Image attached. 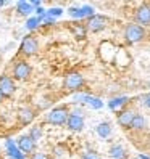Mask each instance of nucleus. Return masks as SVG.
<instances>
[{
	"mask_svg": "<svg viewBox=\"0 0 150 159\" xmlns=\"http://www.w3.org/2000/svg\"><path fill=\"white\" fill-rule=\"evenodd\" d=\"M68 117H70V114L65 108H55L45 116V120L53 125H63L68 122Z\"/></svg>",
	"mask_w": 150,
	"mask_h": 159,
	"instance_id": "1",
	"label": "nucleus"
},
{
	"mask_svg": "<svg viewBox=\"0 0 150 159\" xmlns=\"http://www.w3.org/2000/svg\"><path fill=\"white\" fill-rule=\"evenodd\" d=\"M124 37H126L128 42L136 43V42L142 40L145 37V29L139 24H128L124 27Z\"/></svg>",
	"mask_w": 150,
	"mask_h": 159,
	"instance_id": "2",
	"label": "nucleus"
},
{
	"mask_svg": "<svg viewBox=\"0 0 150 159\" xmlns=\"http://www.w3.org/2000/svg\"><path fill=\"white\" fill-rule=\"evenodd\" d=\"M82 84H84V77L81 76L79 72H71L66 76V79H65V89L66 90H79L82 87Z\"/></svg>",
	"mask_w": 150,
	"mask_h": 159,
	"instance_id": "3",
	"label": "nucleus"
},
{
	"mask_svg": "<svg viewBox=\"0 0 150 159\" xmlns=\"http://www.w3.org/2000/svg\"><path fill=\"white\" fill-rule=\"evenodd\" d=\"M134 20H136V23L140 26V24H150V7L148 5H140L137 10H136V13H134Z\"/></svg>",
	"mask_w": 150,
	"mask_h": 159,
	"instance_id": "4",
	"label": "nucleus"
},
{
	"mask_svg": "<svg viewBox=\"0 0 150 159\" xmlns=\"http://www.w3.org/2000/svg\"><path fill=\"white\" fill-rule=\"evenodd\" d=\"M13 74H15V79L18 80H24L29 77L31 74V66L27 64L26 61H18L13 68Z\"/></svg>",
	"mask_w": 150,
	"mask_h": 159,
	"instance_id": "5",
	"label": "nucleus"
},
{
	"mask_svg": "<svg viewBox=\"0 0 150 159\" xmlns=\"http://www.w3.org/2000/svg\"><path fill=\"white\" fill-rule=\"evenodd\" d=\"M68 129L70 130H74V132H81V130L84 129V119L79 113H73L70 114L68 117V122H66Z\"/></svg>",
	"mask_w": 150,
	"mask_h": 159,
	"instance_id": "6",
	"label": "nucleus"
},
{
	"mask_svg": "<svg viewBox=\"0 0 150 159\" xmlns=\"http://www.w3.org/2000/svg\"><path fill=\"white\" fill-rule=\"evenodd\" d=\"M105 23H107V18L105 16H100V15H94L89 18V23H87V27L92 31V32H99L105 27Z\"/></svg>",
	"mask_w": 150,
	"mask_h": 159,
	"instance_id": "7",
	"label": "nucleus"
},
{
	"mask_svg": "<svg viewBox=\"0 0 150 159\" xmlns=\"http://www.w3.org/2000/svg\"><path fill=\"white\" fill-rule=\"evenodd\" d=\"M21 50H23V53L26 55V57H31V55H36V52H37V40L34 39V37H29V35H27L26 39L23 40Z\"/></svg>",
	"mask_w": 150,
	"mask_h": 159,
	"instance_id": "8",
	"label": "nucleus"
},
{
	"mask_svg": "<svg viewBox=\"0 0 150 159\" xmlns=\"http://www.w3.org/2000/svg\"><path fill=\"white\" fill-rule=\"evenodd\" d=\"M0 92L3 97H10L15 92V84L8 76H2L0 77Z\"/></svg>",
	"mask_w": 150,
	"mask_h": 159,
	"instance_id": "9",
	"label": "nucleus"
},
{
	"mask_svg": "<svg viewBox=\"0 0 150 159\" xmlns=\"http://www.w3.org/2000/svg\"><path fill=\"white\" fill-rule=\"evenodd\" d=\"M134 116H136V113H133V111H121V113H118V124L124 129H131Z\"/></svg>",
	"mask_w": 150,
	"mask_h": 159,
	"instance_id": "10",
	"label": "nucleus"
},
{
	"mask_svg": "<svg viewBox=\"0 0 150 159\" xmlns=\"http://www.w3.org/2000/svg\"><path fill=\"white\" fill-rule=\"evenodd\" d=\"M18 146H20V151L23 153H31L34 151V146H36V142L27 135V137H21L20 140H18Z\"/></svg>",
	"mask_w": 150,
	"mask_h": 159,
	"instance_id": "11",
	"label": "nucleus"
},
{
	"mask_svg": "<svg viewBox=\"0 0 150 159\" xmlns=\"http://www.w3.org/2000/svg\"><path fill=\"white\" fill-rule=\"evenodd\" d=\"M68 13L74 18H84V16H94V10L90 7H82V8H70Z\"/></svg>",
	"mask_w": 150,
	"mask_h": 159,
	"instance_id": "12",
	"label": "nucleus"
},
{
	"mask_svg": "<svg viewBox=\"0 0 150 159\" xmlns=\"http://www.w3.org/2000/svg\"><path fill=\"white\" fill-rule=\"evenodd\" d=\"M18 117H20V120L23 124H31L36 117V114L31 108H21L20 113H18Z\"/></svg>",
	"mask_w": 150,
	"mask_h": 159,
	"instance_id": "13",
	"label": "nucleus"
},
{
	"mask_svg": "<svg viewBox=\"0 0 150 159\" xmlns=\"http://www.w3.org/2000/svg\"><path fill=\"white\" fill-rule=\"evenodd\" d=\"M16 10H18L20 15L27 16V15H31V11H32V3L31 2H18Z\"/></svg>",
	"mask_w": 150,
	"mask_h": 159,
	"instance_id": "14",
	"label": "nucleus"
},
{
	"mask_svg": "<svg viewBox=\"0 0 150 159\" xmlns=\"http://www.w3.org/2000/svg\"><path fill=\"white\" fill-rule=\"evenodd\" d=\"M145 127V117L142 114H136L134 116V120H133V124H131V129H134V130H142Z\"/></svg>",
	"mask_w": 150,
	"mask_h": 159,
	"instance_id": "15",
	"label": "nucleus"
},
{
	"mask_svg": "<svg viewBox=\"0 0 150 159\" xmlns=\"http://www.w3.org/2000/svg\"><path fill=\"white\" fill-rule=\"evenodd\" d=\"M110 156L113 157V159H123L126 154H124V149H123V146H119V145H115V146H111L110 148Z\"/></svg>",
	"mask_w": 150,
	"mask_h": 159,
	"instance_id": "16",
	"label": "nucleus"
},
{
	"mask_svg": "<svg viewBox=\"0 0 150 159\" xmlns=\"http://www.w3.org/2000/svg\"><path fill=\"white\" fill-rule=\"evenodd\" d=\"M97 134H99L102 138L110 137V134H111V127H110V124H108V122H102V124H99V125H97Z\"/></svg>",
	"mask_w": 150,
	"mask_h": 159,
	"instance_id": "17",
	"label": "nucleus"
},
{
	"mask_svg": "<svg viewBox=\"0 0 150 159\" xmlns=\"http://www.w3.org/2000/svg\"><path fill=\"white\" fill-rule=\"evenodd\" d=\"M76 100H84V101H87L90 106H94V108H102L104 106V103H102L99 98H94V97H86V95H79V97H76Z\"/></svg>",
	"mask_w": 150,
	"mask_h": 159,
	"instance_id": "18",
	"label": "nucleus"
},
{
	"mask_svg": "<svg viewBox=\"0 0 150 159\" xmlns=\"http://www.w3.org/2000/svg\"><path fill=\"white\" fill-rule=\"evenodd\" d=\"M41 21H42V18H39V16H37V18H29V20H27V23H26V27H27L29 31H32V29H36L37 24H39Z\"/></svg>",
	"mask_w": 150,
	"mask_h": 159,
	"instance_id": "19",
	"label": "nucleus"
},
{
	"mask_svg": "<svg viewBox=\"0 0 150 159\" xmlns=\"http://www.w3.org/2000/svg\"><path fill=\"white\" fill-rule=\"evenodd\" d=\"M126 101H128V98H126V97H121V98H115V100H111V101H110V108H111V109H116L118 106L124 105Z\"/></svg>",
	"mask_w": 150,
	"mask_h": 159,
	"instance_id": "20",
	"label": "nucleus"
},
{
	"mask_svg": "<svg viewBox=\"0 0 150 159\" xmlns=\"http://www.w3.org/2000/svg\"><path fill=\"white\" fill-rule=\"evenodd\" d=\"M7 145H8V148H10V156H12V157H15V159H23L21 153L15 148V145H12V142H8Z\"/></svg>",
	"mask_w": 150,
	"mask_h": 159,
	"instance_id": "21",
	"label": "nucleus"
},
{
	"mask_svg": "<svg viewBox=\"0 0 150 159\" xmlns=\"http://www.w3.org/2000/svg\"><path fill=\"white\" fill-rule=\"evenodd\" d=\"M41 135H42V130H41L39 127H32V129H31L29 137L34 140V142H36V140H39V138H41Z\"/></svg>",
	"mask_w": 150,
	"mask_h": 159,
	"instance_id": "22",
	"label": "nucleus"
},
{
	"mask_svg": "<svg viewBox=\"0 0 150 159\" xmlns=\"http://www.w3.org/2000/svg\"><path fill=\"white\" fill-rule=\"evenodd\" d=\"M82 159H102V157L95 151H86V153L82 154Z\"/></svg>",
	"mask_w": 150,
	"mask_h": 159,
	"instance_id": "23",
	"label": "nucleus"
},
{
	"mask_svg": "<svg viewBox=\"0 0 150 159\" xmlns=\"http://www.w3.org/2000/svg\"><path fill=\"white\" fill-rule=\"evenodd\" d=\"M61 13H63V10H61V8H52V10H49V11H47V16L53 18V16H60Z\"/></svg>",
	"mask_w": 150,
	"mask_h": 159,
	"instance_id": "24",
	"label": "nucleus"
},
{
	"mask_svg": "<svg viewBox=\"0 0 150 159\" xmlns=\"http://www.w3.org/2000/svg\"><path fill=\"white\" fill-rule=\"evenodd\" d=\"M31 159H47V156H45L44 153H34V154L31 156Z\"/></svg>",
	"mask_w": 150,
	"mask_h": 159,
	"instance_id": "25",
	"label": "nucleus"
},
{
	"mask_svg": "<svg viewBox=\"0 0 150 159\" xmlns=\"http://www.w3.org/2000/svg\"><path fill=\"white\" fill-rule=\"evenodd\" d=\"M144 105H145V106H147V108L150 109V93H148V95H145V97H144Z\"/></svg>",
	"mask_w": 150,
	"mask_h": 159,
	"instance_id": "26",
	"label": "nucleus"
},
{
	"mask_svg": "<svg viewBox=\"0 0 150 159\" xmlns=\"http://www.w3.org/2000/svg\"><path fill=\"white\" fill-rule=\"evenodd\" d=\"M53 23H55L53 18H50V16H45V24H47V26H50V24H53Z\"/></svg>",
	"mask_w": 150,
	"mask_h": 159,
	"instance_id": "27",
	"label": "nucleus"
},
{
	"mask_svg": "<svg viewBox=\"0 0 150 159\" xmlns=\"http://www.w3.org/2000/svg\"><path fill=\"white\" fill-rule=\"evenodd\" d=\"M32 3V7H37V8H41V5H42V2H39V0H36V2H31Z\"/></svg>",
	"mask_w": 150,
	"mask_h": 159,
	"instance_id": "28",
	"label": "nucleus"
},
{
	"mask_svg": "<svg viewBox=\"0 0 150 159\" xmlns=\"http://www.w3.org/2000/svg\"><path fill=\"white\" fill-rule=\"evenodd\" d=\"M139 157H140V159H150V157H148V156H144V154H140V156H139Z\"/></svg>",
	"mask_w": 150,
	"mask_h": 159,
	"instance_id": "29",
	"label": "nucleus"
},
{
	"mask_svg": "<svg viewBox=\"0 0 150 159\" xmlns=\"http://www.w3.org/2000/svg\"><path fill=\"white\" fill-rule=\"evenodd\" d=\"M2 98H3V95H2V92H0V101H2Z\"/></svg>",
	"mask_w": 150,
	"mask_h": 159,
	"instance_id": "30",
	"label": "nucleus"
},
{
	"mask_svg": "<svg viewBox=\"0 0 150 159\" xmlns=\"http://www.w3.org/2000/svg\"><path fill=\"white\" fill-rule=\"evenodd\" d=\"M5 5V2H0V7H3Z\"/></svg>",
	"mask_w": 150,
	"mask_h": 159,
	"instance_id": "31",
	"label": "nucleus"
}]
</instances>
